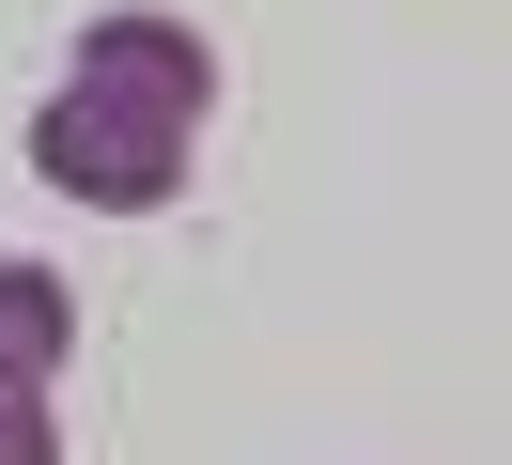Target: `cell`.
Wrapping results in <instances>:
<instances>
[{"label":"cell","mask_w":512,"mask_h":465,"mask_svg":"<svg viewBox=\"0 0 512 465\" xmlns=\"http://www.w3.org/2000/svg\"><path fill=\"white\" fill-rule=\"evenodd\" d=\"M202 124H218V47L187 16H156V0H125V16L78 31L63 93L32 109V171L63 202H94V217H156L187 186Z\"/></svg>","instance_id":"6da1fadb"},{"label":"cell","mask_w":512,"mask_h":465,"mask_svg":"<svg viewBox=\"0 0 512 465\" xmlns=\"http://www.w3.org/2000/svg\"><path fill=\"white\" fill-rule=\"evenodd\" d=\"M63 357L78 295L47 264H0V465H63Z\"/></svg>","instance_id":"7a4b0ae2"}]
</instances>
